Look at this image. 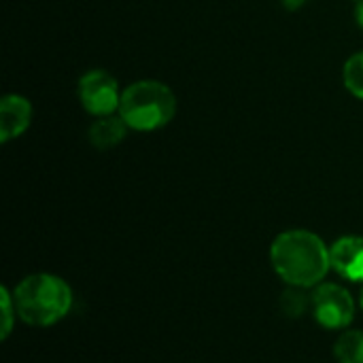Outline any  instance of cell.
<instances>
[{
	"label": "cell",
	"mask_w": 363,
	"mask_h": 363,
	"mask_svg": "<svg viewBox=\"0 0 363 363\" xmlns=\"http://www.w3.org/2000/svg\"><path fill=\"white\" fill-rule=\"evenodd\" d=\"M274 272L291 287L308 289L321 285L332 268L330 249L308 230H289L274 238L270 247Z\"/></svg>",
	"instance_id": "cell-1"
},
{
	"label": "cell",
	"mask_w": 363,
	"mask_h": 363,
	"mask_svg": "<svg viewBox=\"0 0 363 363\" xmlns=\"http://www.w3.org/2000/svg\"><path fill=\"white\" fill-rule=\"evenodd\" d=\"M17 315L34 328H49L62 321L72 306V289L55 274H30L13 291Z\"/></svg>",
	"instance_id": "cell-2"
},
{
	"label": "cell",
	"mask_w": 363,
	"mask_h": 363,
	"mask_svg": "<svg viewBox=\"0 0 363 363\" xmlns=\"http://www.w3.org/2000/svg\"><path fill=\"white\" fill-rule=\"evenodd\" d=\"M177 113L174 91L160 81H136L121 91L119 115L138 132H151L172 121Z\"/></svg>",
	"instance_id": "cell-3"
},
{
	"label": "cell",
	"mask_w": 363,
	"mask_h": 363,
	"mask_svg": "<svg viewBox=\"0 0 363 363\" xmlns=\"http://www.w3.org/2000/svg\"><path fill=\"white\" fill-rule=\"evenodd\" d=\"M311 304L317 323L328 330H345L355 319V300L342 285L336 283L317 285Z\"/></svg>",
	"instance_id": "cell-4"
},
{
	"label": "cell",
	"mask_w": 363,
	"mask_h": 363,
	"mask_svg": "<svg viewBox=\"0 0 363 363\" xmlns=\"http://www.w3.org/2000/svg\"><path fill=\"white\" fill-rule=\"evenodd\" d=\"M79 100L81 106L96 117L113 115L119 111L121 102L119 85L106 70H89L79 79Z\"/></svg>",
	"instance_id": "cell-5"
},
{
	"label": "cell",
	"mask_w": 363,
	"mask_h": 363,
	"mask_svg": "<svg viewBox=\"0 0 363 363\" xmlns=\"http://www.w3.org/2000/svg\"><path fill=\"white\" fill-rule=\"evenodd\" d=\"M332 270L342 279L363 283V238L362 236H342L330 247Z\"/></svg>",
	"instance_id": "cell-6"
},
{
	"label": "cell",
	"mask_w": 363,
	"mask_h": 363,
	"mask_svg": "<svg viewBox=\"0 0 363 363\" xmlns=\"http://www.w3.org/2000/svg\"><path fill=\"white\" fill-rule=\"evenodd\" d=\"M32 121V104L17 94H9L0 100V140L9 143L21 136Z\"/></svg>",
	"instance_id": "cell-7"
},
{
	"label": "cell",
	"mask_w": 363,
	"mask_h": 363,
	"mask_svg": "<svg viewBox=\"0 0 363 363\" xmlns=\"http://www.w3.org/2000/svg\"><path fill=\"white\" fill-rule=\"evenodd\" d=\"M128 130L130 125L123 121L121 115H104L89 125L87 136L96 149H113L128 136Z\"/></svg>",
	"instance_id": "cell-8"
},
{
	"label": "cell",
	"mask_w": 363,
	"mask_h": 363,
	"mask_svg": "<svg viewBox=\"0 0 363 363\" xmlns=\"http://www.w3.org/2000/svg\"><path fill=\"white\" fill-rule=\"evenodd\" d=\"M334 357L338 363H363V330L345 332L334 345Z\"/></svg>",
	"instance_id": "cell-9"
},
{
	"label": "cell",
	"mask_w": 363,
	"mask_h": 363,
	"mask_svg": "<svg viewBox=\"0 0 363 363\" xmlns=\"http://www.w3.org/2000/svg\"><path fill=\"white\" fill-rule=\"evenodd\" d=\"M342 79H345L347 89H349L355 98H362L363 100V51L353 53V55L347 60L345 70H342Z\"/></svg>",
	"instance_id": "cell-10"
},
{
	"label": "cell",
	"mask_w": 363,
	"mask_h": 363,
	"mask_svg": "<svg viewBox=\"0 0 363 363\" xmlns=\"http://www.w3.org/2000/svg\"><path fill=\"white\" fill-rule=\"evenodd\" d=\"M0 306H2V332H0V338L6 340L11 336V332H13V321H15V315H17L13 294H9L6 287L0 289Z\"/></svg>",
	"instance_id": "cell-11"
},
{
	"label": "cell",
	"mask_w": 363,
	"mask_h": 363,
	"mask_svg": "<svg viewBox=\"0 0 363 363\" xmlns=\"http://www.w3.org/2000/svg\"><path fill=\"white\" fill-rule=\"evenodd\" d=\"M281 4H283L287 11H298L300 6L306 4V0H281Z\"/></svg>",
	"instance_id": "cell-12"
},
{
	"label": "cell",
	"mask_w": 363,
	"mask_h": 363,
	"mask_svg": "<svg viewBox=\"0 0 363 363\" xmlns=\"http://www.w3.org/2000/svg\"><path fill=\"white\" fill-rule=\"evenodd\" d=\"M355 21H357V26L363 30V0H357V6H355Z\"/></svg>",
	"instance_id": "cell-13"
},
{
	"label": "cell",
	"mask_w": 363,
	"mask_h": 363,
	"mask_svg": "<svg viewBox=\"0 0 363 363\" xmlns=\"http://www.w3.org/2000/svg\"><path fill=\"white\" fill-rule=\"evenodd\" d=\"M359 304H362V308H363V287H362V298H359Z\"/></svg>",
	"instance_id": "cell-14"
}]
</instances>
